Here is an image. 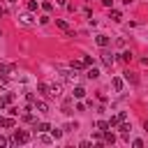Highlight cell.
Listing matches in <instances>:
<instances>
[{
    "label": "cell",
    "instance_id": "cell-1",
    "mask_svg": "<svg viewBox=\"0 0 148 148\" xmlns=\"http://www.w3.org/2000/svg\"><path fill=\"white\" fill-rule=\"evenodd\" d=\"M14 141H16V143H28V141H30V132H25V130H16Z\"/></svg>",
    "mask_w": 148,
    "mask_h": 148
},
{
    "label": "cell",
    "instance_id": "cell-2",
    "mask_svg": "<svg viewBox=\"0 0 148 148\" xmlns=\"http://www.w3.org/2000/svg\"><path fill=\"white\" fill-rule=\"evenodd\" d=\"M32 104H35V109H37V113H49V104H46L44 99H35Z\"/></svg>",
    "mask_w": 148,
    "mask_h": 148
},
{
    "label": "cell",
    "instance_id": "cell-3",
    "mask_svg": "<svg viewBox=\"0 0 148 148\" xmlns=\"http://www.w3.org/2000/svg\"><path fill=\"white\" fill-rule=\"evenodd\" d=\"M56 25H58L60 30H65V32H67V37H74V32L69 30V25H67V21H62V18H56Z\"/></svg>",
    "mask_w": 148,
    "mask_h": 148
},
{
    "label": "cell",
    "instance_id": "cell-4",
    "mask_svg": "<svg viewBox=\"0 0 148 148\" xmlns=\"http://www.w3.org/2000/svg\"><path fill=\"white\" fill-rule=\"evenodd\" d=\"M102 141H104L106 146H113V143H116V134H113L111 130H106V132H104V136H102Z\"/></svg>",
    "mask_w": 148,
    "mask_h": 148
},
{
    "label": "cell",
    "instance_id": "cell-5",
    "mask_svg": "<svg viewBox=\"0 0 148 148\" xmlns=\"http://www.w3.org/2000/svg\"><path fill=\"white\" fill-rule=\"evenodd\" d=\"M102 62H104L106 67H111V65L116 62V58H113V56H111L109 51H102Z\"/></svg>",
    "mask_w": 148,
    "mask_h": 148
},
{
    "label": "cell",
    "instance_id": "cell-6",
    "mask_svg": "<svg viewBox=\"0 0 148 148\" xmlns=\"http://www.w3.org/2000/svg\"><path fill=\"white\" fill-rule=\"evenodd\" d=\"M111 86H113V90H116V92H120V90H123V86H125V81H123L120 76H113V79H111Z\"/></svg>",
    "mask_w": 148,
    "mask_h": 148
},
{
    "label": "cell",
    "instance_id": "cell-7",
    "mask_svg": "<svg viewBox=\"0 0 148 148\" xmlns=\"http://www.w3.org/2000/svg\"><path fill=\"white\" fill-rule=\"evenodd\" d=\"M95 42H97V46H102V49H106V46H109V42H111V39H109V37H106V35H97V37H95Z\"/></svg>",
    "mask_w": 148,
    "mask_h": 148
},
{
    "label": "cell",
    "instance_id": "cell-8",
    "mask_svg": "<svg viewBox=\"0 0 148 148\" xmlns=\"http://www.w3.org/2000/svg\"><path fill=\"white\" fill-rule=\"evenodd\" d=\"M123 74H125V81H127V83H132V86L139 83V76H136L134 72H123Z\"/></svg>",
    "mask_w": 148,
    "mask_h": 148
},
{
    "label": "cell",
    "instance_id": "cell-9",
    "mask_svg": "<svg viewBox=\"0 0 148 148\" xmlns=\"http://www.w3.org/2000/svg\"><path fill=\"white\" fill-rule=\"evenodd\" d=\"M72 97H76V99L86 97V88H83V86H74V90H72Z\"/></svg>",
    "mask_w": 148,
    "mask_h": 148
},
{
    "label": "cell",
    "instance_id": "cell-10",
    "mask_svg": "<svg viewBox=\"0 0 148 148\" xmlns=\"http://www.w3.org/2000/svg\"><path fill=\"white\" fill-rule=\"evenodd\" d=\"M0 125H2L5 130H12V127L16 125V123H14V116H12V118H0Z\"/></svg>",
    "mask_w": 148,
    "mask_h": 148
},
{
    "label": "cell",
    "instance_id": "cell-11",
    "mask_svg": "<svg viewBox=\"0 0 148 148\" xmlns=\"http://www.w3.org/2000/svg\"><path fill=\"white\" fill-rule=\"evenodd\" d=\"M37 90H39L42 95H46V97L51 95V86H49V83H37Z\"/></svg>",
    "mask_w": 148,
    "mask_h": 148
},
{
    "label": "cell",
    "instance_id": "cell-12",
    "mask_svg": "<svg viewBox=\"0 0 148 148\" xmlns=\"http://www.w3.org/2000/svg\"><path fill=\"white\" fill-rule=\"evenodd\" d=\"M62 113L69 116L72 113V97H65V104H62Z\"/></svg>",
    "mask_w": 148,
    "mask_h": 148
},
{
    "label": "cell",
    "instance_id": "cell-13",
    "mask_svg": "<svg viewBox=\"0 0 148 148\" xmlns=\"http://www.w3.org/2000/svg\"><path fill=\"white\" fill-rule=\"evenodd\" d=\"M21 118H23L25 123H35V116L30 113V106H28V109H23V113H21Z\"/></svg>",
    "mask_w": 148,
    "mask_h": 148
},
{
    "label": "cell",
    "instance_id": "cell-14",
    "mask_svg": "<svg viewBox=\"0 0 148 148\" xmlns=\"http://www.w3.org/2000/svg\"><path fill=\"white\" fill-rule=\"evenodd\" d=\"M60 92H62V83H53V86H51V95H53V97H58Z\"/></svg>",
    "mask_w": 148,
    "mask_h": 148
},
{
    "label": "cell",
    "instance_id": "cell-15",
    "mask_svg": "<svg viewBox=\"0 0 148 148\" xmlns=\"http://www.w3.org/2000/svg\"><path fill=\"white\" fill-rule=\"evenodd\" d=\"M118 130H120V134H130V130H132V127H130L125 120H120V123H118Z\"/></svg>",
    "mask_w": 148,
    "mask_h": 148
},
{
    "label": "cell",
    "instance_id": "cell-16",
    "mask_svg": "<svg viewBox=\"0 0 148 148\" xmlns=\"http://www.w3.org/2000/svg\"><path fill=\"white\" fill-rule=\"evenodd\" d=\"M39 141H42V143H53V136L46 134V132H39Z\"/></svg>",
    "mask_w": 148,
    "mask_h": 148
},
{
    "label": "cell",
    "instance_id": "cell-17",
    "mask_svg": "<svg viewBox=\"0 0 148 148\" xmlns=\"http://www.w3.org/2000/svg\"><path fill=\"white\" fill-rule=\"evenodd\" d=\"M109 16H111V21H116V23H118V21H123V14H120L118 9H111V14H109Z\"/></svg>",
    "mask_w": 148,
    "mask_h": 148
},
{
    "label": "cell",
    "instance_id": "cell-18",
    "mask_svg": "<svg viewBox=\"0 0 148 148\" xmlns=\"http://www.w3.org/2000/svg\"><path fill=\"white\" fill-rule=\"evenodd\" d=\"M35 130H37V132H51V125H49V123H37Z\"/></svg>",
    "mask_w": 148,
    "mask_h": 148
},
{
    "label": "cell",
    "instance_id": "cell-19",
    "mask_svg": "<svg viewBox=\"0 0 148 148\" xmlns=\"http://www.w3.org/2000/svg\"><path fill=\"white\" fill-rule=\"evenodd\" d=\"M118 58H120L123 62H130V60H132V51H123V53H120Z\"/></svg>",
    "mask_w": 148,
    "mask_h": 148
},
{
    "label": "cell",
    "instance_id": "cell-20",
    "mask_svg": "<svg viewBox=\"0 0 148 148\" xmlns=\"http://www.w3.org/2000/svg\"><path fill=\"white\" fill-rule=\"evenodd\" d=\"M86 76H88V79H97V76H99V69H97V67H90Z\"/></svg>",
    "mask_w": 148,
    "mask_h": 148
},
{
    "label": "cell",
    "instance_id": "cell-21",
    "mask_svg": "<svg viewBox=\"0 0 148 148\" xmlns=\"http://www.w3.org/2000/svg\"><path fill=\"white\" fill-rule=\"evenodd\" d=\"M97 130H102V132L111 130V127H109V120H97Z\"/></svg>",
    "mask_w": 148,
    "mask_h": 148
},
{
    "label": "cell",
    "instance_id": "cell-22",
    "mask_svg": "<svg viewBox=\"0 0 148 148\" xmlns=\"http://www.w3.org/2000/svg\"><path fill=\"white\" fill-rule=\"evenodd\" d=\"M51 136H53V141L60 139V136H62V130H60V127H51Z\"/></svg>",
    "mask_w": 148,
    "mask_h": 148
},
{
    "label": "cell",
    "instance_id": "cell-23",
    "mask_svg": "<svg viewBox=\"0 0 148 148\" xmlns=\"http://www.w3.org/2000/svg\"><path fill=\"white\" fill-rule=\"evenodd\" d=\"M69 67L76 72V69H81V67H86V65H83V60H72V65H69Z\"/></svg>",
    "mask_w": 148,
    "mask_h": 148
},
{
    "label": "cell",
    "instance_id": "cell-24",
    "mask_svg": "<svg viewBox=\"0 0 148 148\" xmlns=\"http://www.w3.org/2000/svg\"><path fill=\"white\" fill-rule=\"evenodd\" d=\"M74 130H79V125H76V123H67V125L62 127V132H74Z\"/></svg>",
    "mask_w": 148,
    "mask_h": 148
},
{
    "label": "cell",
    "instance_id": "cell-25",
    "mask_svg": "<svg viewBox=\"0 0 148 148\" xmlns=\"http://www.w3.org/2000/svg\"><path fill=\"white\" fill-rule=\"evenodd\" d=\"M118 123H120V118H118V116H111V118H109V127H116Z\"/></svg>",
    "mask_w": 148,
    "mask_h": 148
},
{
    "label": "cell",
    "instance_id": "cell-26",
    "mask_svg": "<svg viewBox=\"0 0 148 148\" xmlns=\"http://www.w3.org/2000/svg\"><path fill=\"white\" fill-rule=\"evenodd\" d=\"M28 12H37V0H30L28 2Z\"/></svg>",
    "mask_w": 148,
    "mask_h": 148
},
{
    "label": "cell",
    "instance_id": "cell-27",
    "mask_svg": "<svg viewBox=\"0 0 148 148\" xmlns=\"http://www.w3.org/2000/svg\"><path fill=\"white\" fill-rule=\"evenodd\" d=\"M42 9H44V12H51V9H53V2H49V0L42 2Z\"/></svg>",
    "mask_w": 148,
    "mask_h": 148
},
{
    "label": "cell",
    "instance_id": "cell-28",
    "mask_svg": "<svg viewBox=\"0 0 148 148\" xmlns=\"http://www.w3.org/2000/svg\"><path fill=\"white\" fill-rule=\"evenodd\" d=\"M21 23H23V25H28V23H32V16H28V14H25V16H21Z\"/></svg>",
    "mask_w": 148,
    "mask_h": 148
},
{
    "label": "cell",
    "instance_id": "cell-29",
    "mask_svg": "<svg viewBox=\"0 0 148 148\" xmlns=\"http://www.w3.org/2000/svg\"><path fill=\"white\" fill-rule=\"evenodd\" d=\"M5 146H9V139H7V136H2V134H0V148H5Z\"/></svg>",
    "mask_w": 148,
    "mask_h": 148
},
{
    "label": "cell",
    "instance_id": "cell-30",
    "mask_svg": "<svg viewBox=\"0 0 148 148\" xmlns=\"http://www.w3.org/2000/svg\"><path fill=\"white\" fill-rule=\"evenodd\" d=\"M7 86H9V83H7V76H0V88H2V90H5V88H7Z\"/></svg>",
    "mask_w": 148,
    "mask_h": 148
},
{
    "label": "cell",
    "instance_id": "cell-31",
    "mask_svg": "<svg viewBox=\"0 0 148 148\" xmlns=\"http://www.w3.org/2000/svg\"><path fill=\"white\" fill-rule=\"evenodd\" d=\"M83 65H86V67H90V65H92V58H90V56H86V58H83Z\"/></svg>",
    "mask_w": 148,
    "mask_h": 148
},
{
    "label": "cell",
    "instance_id": "cell-32",
    "mask_svg": "<svg viewBox=\"0 0 148 148\" xmlns=\"http://www.w3.org/2000/svg\"><path fill=\"white\" fill-rule=\"evenodd\" d=\"M25 99H28V104H32V102H35V95H32V92H25Z\"/></svg>",
    "mask_w": 148,
    "mask_h": 148
},
{
    "label": "cell",
    "instance_id": "cell-33",
    "mask_svg": "<svg viewBox=\"0 0 148 148\" xmlns=\"http://www.w3.org/2000/svg\"><path fill=\"white\" fill-rule=\"evenodd\" d=\"M132 146H134V148H141V146H143V141H141V139H134V141H132Z\"/></svg>",
    "mask_w": 148,
    "mask_h": 148
},
{
    "label": "cell",
    "instance_id": "cell-34",
    "mask_svg": "<svg viewBox=\"0 0 148 148\" xmlns=\"http://www.w3.org/2000/svg\"><path fill=\"white\" fill-rule=\"evenodd\" d=\"M9 116H18V109L16 106H9Z\"/></svg>",
    "mask_w": 148,
    "mask_h": 148
},
{
    "label": "cell",
    "instance_id": "cell-35",
    "mask_svg": "<svg viewBox=\"0 0 148 148\" xmlns=\"http://www.w3.org/2000/svg\"><path fill=\"white\" fill-rule=\"evenodd\" d=\"M5 106H7V99H5L2 95H0V109H5Z\"/></svg>",
    "mask_w": 148,
    "mask_h": 148
},
{
    "label": "cell",
    "instance_id": "cell-36",
    "mask_svg": "<svg viewBox=\"0 0 148 148\" xmlns=\"http://www.w3.org/2000/svg\"><path fill=\"white\" fill-rule=\"evenodd\" d=\"M102 5H104V7H111V5H113V0H102Z\"/></svg>",
    "mask_w": 148,
    "mask_h": 148
},
{
    "label": "cell",
    "instance_id": "cell-37",
    "mask_svg": "<svg viewBox=\"0 0 148 148\" xmlns=\"http://www.w3.org/2000/svg\"><path fill=\"white\" fill-rule=\"evenodd\" d=\"M56 5H60V7H65V5H67V0H56Z\"/></svg>",
    "mask_w": 148,
    "mask_h": 148
},
{
    "label": "cell",
    "instance_id": "cell-38",
    "mask_svg": "<svg viewBox=\"0 0 148 148\" xmlns=\"http://www.w3.org/2000/svg\"><path fill=\"white\" fill-rule=\"evenodd\" d=\"M0 16H5V7H0Z\"/></svg>",
    "mask_w": 148,
    "mask_h": 148
},
{
    "label": "cell",
    "instance_id": "cell-39",
    "mask_svg": "<svg viewBox=\"0 0 148 148\" xmlns=\"http://www.w3.org/2000/svg\"><path fill=\"white\" fill-rule=\"evenodd\" d=\"M143 130H146V132H148V120H146V123H143Z\"/></svg>",
    "mask_w": 148,
    "mask_h": 148
},
{
    "label": "cell",
    "instance_id": "cell-40",
    "mask_svg": "<svg viewBox=\"0 0 148 148\" xmlns=\"http://www.w3.org/2000/svg\"><path fill=\"white\" fill-rule=\"evenodd\" d=\"M9 2H16V0H9Z\"/></svg>",
    "mask_w": 148,
    "mask_h": 148
},
{
    "label": "cell",
    "instance_id": "cell-41",
    "mask_svg": "<svg viewBox=\"0 0 148 148\" xmlns=\"http://www.w3.org/2000/svg\"><path fill=\"white\" fill-rule=\"evenodd\" d=\"M0 118H2V116H0Z\"/></svg>",
    "mask_w": 148,
    "mask_h": 148
}]
</instances>
